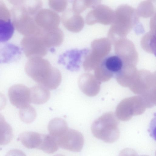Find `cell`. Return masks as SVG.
<instances>
[{"label": "cell", "mask_w": 156, "mask_h": 156, "mask_svg": "<svg viewBox=\"0 0 156 156\" xmlns=\"http://www.w3.org/2000/svg\"><path fill=\"white\" fill-rule=\"evenodd\" d=\"M25 69L28 76L49 90L55 89L61 82L62 75L59 70L42 57H32L27 64Z\"/></svg>", "instance_id": "cell-1"}, {"label": "cell", "mask_w": 156, "mask_h": 156, "mask_svg": "<svg viewBox=\"0 0 156 156\" xmlns=\"http://www.w3.org/2000/svg\"><path fill=\"white\" fill-rule=\"evenodd\" d=\"M91 130L94 137L106 143H113L119 136L118 122L113 119H97L92 124Z\"/></svg>", "instance_id": "cell-2"}, {"label": "cell", "mask_w": 156, "mask_h": 156, "mask_svg": "<svg viewBox=\"0 0 156 156\" xmlns=\"http://www.w3.org/2000/svg\"><path fill=\"white\" fill-rule=\"evenodd\" d=\"M101 67L102 74L105 75L104 81L108 80L114 76L116 78L123 74L124 69L123 61L119 55L110 54L102 60Z\"/></svg>", "instance_id": "cell-3"}, {"label": "cell", "mask_w": 156, "mask_h": 156, "mask_svg": "<svg viewBox=\"0 0 156 156\" xmlns=\"http://www.w3.org/2000/svg\"><path fill=\"white\" fill-rule=\"evenodd\" d=\"M57 140L58 146L62 148L75 152L80 151L84 144V138L82 134L79 131L72 129H68Z\"/></svg>", "instance_id": "cell-4"}, {"label": "cell", "mask_w": 156, "mask_h": 156, "mask_svg": "<svg viewBox=\"0 0 156 156\" xmlns=\"http://www.w3.org/2000/svg\"><path fill=\"white\" fill-rule=\"evenodd\" d=\"M8 94L11 103L19 109L31 103L30 89L24 85L16 84L12 86L9 89Z\"/></svg>", "instance_id": "cell-5"}, {"label": "cell", "mask_w": 156, "mask_h": 156, "mask_svg": "<svg viewBox=\"0 0 156 156\" xmlns=\"http://www.w3.org/2000/svg\"><path fill=\"white\" fill-rule=\"evenodd\" d=\"M37 25L43 30H49L58 27L60 23L59 16L51 9H41L35 16Z\"/></svg>", "instance_id": "cell-6"}, {"label": "cell", "mask_w": 156, "mask_h": 156, "mask_svg": "<svg viewBox=\"0 0 156 156\" xmlns=\"http://www.w3.org/2000/svg\"><path fill=\"white\" fill-rule=\"evenodd\" d=\"M86 51L85 49L67 51L59 56L58 62L66 66L69 70L77 71L80 68L82 57Z\"/></svg>", "instance_id": "cell-7"}, {"label": "cell", "mask_w": 156, "mask_h": 156, "mask_svg": "<svg viewBox=\"0 0 156 156\" xmlns=\"http://www.w3.org/2000/svg\"><path fill=\"white\" fill-rule=\"evenodd\" d=\"M62 21L63 25L66 29L74 33L80 31L84 24L83 19L82 16L71 9H67L63 13Z\"/></svg>", "instance_id": "cell-8"}, {"label": "cell", "mask_w": 156, "mask_h": 156, "mask_svg": "<svg viewBox=\"0 0 156 156\" xmlns=\"http://www.w3.org/2000/svg\"><path fill=\"white\" fill-rule=\"evenodd\" d=\"M26 53L29 56L42 57L46 55L48 48L40 36H32L25 42Z\"/></svg>", "instance_id": "cell-9"}, {"label": "cell", "mask_w": 156, "mask_h": 156, "mask_svg": "<svg viewBox=\"0 0 156 156\" xmlns=\"http://www.w3.org/2000/svg\"><path fill=\"white\" fill-rule=\"evenodd\" d=\"M41 37L47 48L60 45L64 40L62 31L58 27L49 30H43Z\"/></svg>", "instance_id": "cell-10"}, {"label": "cell", "mask_w": 156, "mask_h": 156, "mask_svg": "<svg viewBox=\"0 0 156 156\" xmlns=\"http://www.w3.org/2000/svg\"><path fill=\"white\" fill-rule=\"evenodd\" d=\"M78 84L81 91L88 96H94L97 93L96 80L90 73H84L80 76L78 80Z\"/></svg>", "instance_id": "cell-11"}, {"label": "cell", "mask_w": 156, "mask_h": 156, "mask_svg": "<svg viewBox=\"0 0 156 156\" xmlns=\"http://www.w3.org/2000/svg\"><path fill=\"white\" fill-rule=\"evenodd\" d=\"M30 90L31 102L35 104H44L50 98V93L49 90L41 85L34 86Z\"/></svg>", "instance_id": "cell-12"}, {"label": "cell", "mask_w": 156, "mask_h": 156, "mask_svg": "<svg viewBox=\"0 0 156 156\" xmlns=\"http://www.w3.org/2000/svg\"><path fill=\"white\" fill-rule=\"evenodd\" d=\"M41 139V134L36 132L27 131L20 134L18 138L23 145L28 149L37 148Z\"/></svg>", "instance_id": "cell-13"}, {"label": "cell", "mask_w": 156, "mask_h": 156, "mask_svg": "<svg viewBox=\"0 0 156 156\" xmlns=\"http://www.w3.org/2000/svg\"><path fill=\"white\" fill-rule=\"evenodd\" d=\"M48 128L49 134L57 140L68 129L66 121L59 118H55L51 120L48 124Z\"/></svg>", "instance_id": "cell-14"}, {"label": "cell", "mask_w": 156, "mask_h": 156, "mask_svg": "<svg viewBox=\"0 0 156 156\" xmlns=\"http://www.w3.org/2000/svg\"><path fill=\"white\" fill-rule=\"evenodd\" d=\"M56 139L50 134H41V139L37 149L48 154L56 151L58 148Z\"/></svg>", "instance_id": "cell-15"}, {"label": "cell", "mask_w": 156, "mask_h": 156, "mask_svg": "<svg viewBox=\"0 0 156 156\" xmlns=\"http://www.w3.org/2000/svg\"><path fill=\"white\" fill-rule=\"evenodd\" d=\"M13 137L12 128L0 113V146L9 143Z\"/></svg>", "instance_id": "cell-16"}, {"label": "cell", "mask_w": 156, "mask_h": 156, "mask_svg": "<svg viewBox=\"0 0 156 156\" xmlns=\"http://www.w3.org/2000/svg\"><path fill=\"white\" fill-rule=\"evenodd\" d=\"M14 27L10 19H0V43L6 42L12 37Z\"/></svg>", "instance_id": "cell-17"}, {"label": "cell", "mask_w": 156, "mask_h": 156, "mask_svg": "<svg viewBox=\"0 0 156 156\" xmlns=\"http://www.w3.org/2000/svg\"><path fill=\"white\" fill-rule=\"evenodd\" d=\"M19 115L21 120L26 123H30L35 119L37 112L35 108L30 105L20 109Z\"/></svg>", "instance_id": "cell-18"}, {"label": "cell", "mask_w": 156, "mask_h": 156, "mask_svg": "<svg viewBox=\"0 0 156 156\" xmlns=\"http://www.w3.org/2000/svg\"><path fill=\"white\" fill-rule=\"evenodd\" d=\"M50 7L55 11L61 12L66 8L68 4L67 0H49Z\"/></svg>", "instance_id": "cell-19"}, {"label": "cell", "mask_w": 156, "mask_h": 156, "mask_svg": "<svg viewBox=\"0 0 156 156\" xmlns=\"http://www.w3.org/2000/svg\"><path fill=\"white\" fill-rule=\"evenodd\" d=\"M88 3L86 1L75 0L73 1L72 10L75 12L80 14L87 7Z\"/></svg>", "instance_id": "cell-20"}, {"label": "cell", "mask_w": 156, "mask_h": 156, "mask_svg": "<svg viewBox=\"0 0 156 156\" xmlns=\"http://www.w3.org/2000/svg\"><path fill=\"white\" fill-rule=\"evenodd\" d=\"M119 156H137V154L133 149L126 148L120 151Z\"/></svg>", "instance_id": "cell-21"}, {"label": "cell", "mask_w": 156, "mask_h": 156, "mask_svg": "<svg viewBox=\"0 0 156 156\" xmlns=\"http://www.w3.org/2000/svg\"><path fill=\"white\" fill-rule=\"evenodd\" d=\"M5 156H26L22 151L17 149H12L9 151Z\"/></svg>", "instance_id": "cell-22"}, {"label": "cell", "mask_w": 156, "mask_h": 156, "mask_svg": "<svg viewBox=\"0 0 156 156\" xmlns=\"http://www.w3.org/2000/svg\"><path fill=\"white\" fill-rule=\"evenodd\" d=\"M6 100L4 95L0 92V110L3 109L6 106Z\"/></svg>", "instance_id": "cell-23"}, {"label": "cell", "mask_w": 156, "mask_h": 156, "mask_svg": "<svg viewBox=\"0 0 156 156\" xmlns=\"http://www.w3.org/2000/svg\"><path fill=\"white\" fill-rule=\"evenodd\" d=\"M54 156H65V155L62 154H58L55 155Z\"/></svg>", "instance_id": "cell-24"}, {"label": "cell", "mask_w": 156, "mask_h": 156, "mask_svg": "<svg viewBox=\"0 0 156 156\" xmlns=\"http://www.w3.org/2000/svg\"><path fill=\"white\" fill-rule=\"evenodd\" d=\"M140 156H149L148 155H142Z\"/></svg>", "instance_id": "cell-25"}]
</instances>
